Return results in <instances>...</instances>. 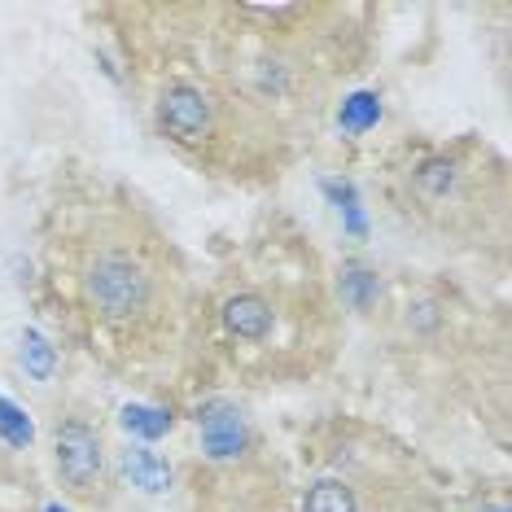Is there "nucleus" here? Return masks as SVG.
Listing matches in <instances>:
<instances>
[{
	"label": "nucleus",
	"mask_w": 512,
	"mask_h": 512,
	"mask_svg": "<svg viewBox=\"0 0 512 512\" xmlns=\"http://www.w3.org/2000/svg\"><path fill=\"white\" fill-rule=\"evenodd\" d=\"M53 364H57L53 346L44 342V337H40L36 329L22 333V368H27L36 381H49V377H53Z\"/></svg>",
	"instance_id": "f8f14e48"
},
{
	"label": "nucleus",
	"mask_w": 512,
	"mask_h": 512,
	"mask_svg": "<svg viewBox=\"0 0 512 512\" xmlns=\"http://www.w3.org/2000/svg\"><path fill=\"white\" fill-rule=\"evenodd\" d=\"M337 123H342V132H368V127L381 123V97L377 92H355L351 101H342V114H337Z\"/></svg>",
	"instance_id": "9d476101"
},
{
	"label": "nucleus",
	"mask_w": 512,
	"mask_h": 512,
	"mask_svg": "<svg viewBox=\"0 0 512 512\" xmlns=\"http://www.w3.org/2000/svg\"><path fill=\"white\" fill-rule=\"evenodd\" d=\"M477 512H512V508H508V504H499V499H495V504H482Z\"/></svg>",
	"instance_id": "dca6fc26"
},
{
	"label": "nucleus",
	"mask_w": 512,
	"mask_h": 512,
	"mask_svg": "<svg viewBox=\"0 0 512 512\" xmlns=\"http://www.w3.org/2000/svg\"><path fill=\"white\" fill-rule=\"evenodd\" d=\"M53 456H57V473H62L66 491L75 495H92L106 477V447L101 434L84 421H62L53 438Z\"/></svg>",
	"instance_id": "f03ea898"
},
{
	"label": "nucleus",
	"mask_w": 512,
	"mask_h": 512,
	"mask_svg": "<svg viewBox=\"0 0 512 512\" xmlns=\"http://www.w3.org/2000/svg\"><path fill=\"white\" fill-rule=\"evenodd\" d=\"M119 469L123 477L136 486V491H145V495H162V491H171V464L158 456V451H149V447H127L119 451Z\"/></svg>",
	"instance_id": "39448f33"
},
{
	"label": "nucleus",
	"mask_w": 512,
	"mask_h": 512,
	"mask_svg": "<svg viewBox=\"0 0 512 512\" xmlns=\"http://www.w3.org/2000/svg\"><path fill=\"white\" fill-rule=\"evenodd\" d=\"M0 438H5L9 447H31V438H36V429L22 416V407H14L9 399H0Z\"/></svg>",
	"instance_id": "ddd939ff"
},
{
	"label": "nucleus",
	"mask_w": 512,
	"mask_h": 512,
	"mask_svg": "<svg viewBox=\"0 0 512 512\" xmlns=\"http://www.w3.org/2000/svg\"><path fill=\"white\" fill-rule=\"evenodd\" d=\"M211 97L193 84H171L158 97V127L180 145H202L211 136Z\"/></svg>",
	"instance_id": "7ed1b4c3"
},
{
	"label": "nucleus",
	"mask_w": 512,
	"mask_h": 512,
	"mask_svg": "<svg viewBox=\"0 0 512 512\" xmlns=\"http://www.w3.org/2000/svg\"><path fill=\"white\" fill-rule=\"evenodd\" d=\"M119 421L127 434H141V438H162L171 429V416L162 407H145V403H127Z\"/></svg>",
	"instance_id": "9b49d317"
},
{
	"label": "nucleus",
	"mask_w": 512,
	"mask_h": 512,
	"mask_svg": "<svg viewBox=\"0 0 512 512\" xmlns=\"http://www.w3.org/2000/svg\"><path fill=\"white\" fill-rule=\"evenodd\" d=\"M302 512H359V499L346 482L337 477H320L302 491Z\"/></svg>",
	"instance_id": "0eeeda50"
},
{
	"label": "nucleus",
	"mask_w": 512,
	"mask_h": 512,
	"mask_svg": "<svg viewBox=\"0 0 512 512\" xmlns=\"http://www.w3.org/2000/svg\"><path fill=\"white\" fill-rule=\"evenodd\" d=\"M272 307L259 298V294H237V298H228L224 302V324H228V333H237V337H246V342H263L267 333H272Z\"/></svg>",
	"instance_id": "423d86ee"
},
{
	"label": "nucleus",
	"mask_w": 512,
	"mask_h": 512,
	"mask_svg": "<svg viewBox=\"0 0 512 512\" xmlns=\"http://www.w3.org/2000/svg\"><path fill=\"white\" fill-rule=\"evenodd\" d=\"M246 14H259V18H294L298 5H246Z\"/></svg>",
	"instance_id": "2eb2a0df"
},
{
	"label": "nucleus",
	"mask_w": 512,
	"mask_h": 512,
	"mask_svg": "<svg viewBox=\"0 0 512 512\" xmlns=\"http://www.w3.org/2000/svg\"><path fill=\"white\" fill-rule=\"evenodd\" d=\"M407 320H412L416 329H434V324H438V307H434V302H416Z\"/></svg>",
	"instance_id": "4468645a"
},
{
	"label": "nucleus",
	"mask_w": 512,
	"mask_h": 512,
	"mask_svg": "<svg viewBox=\"0 0 512 512\" xmlns=\"http://www.w3.org/2000/svg\"><path fill=\"white\" fill-rule=\"evenodd\" d=\"M197 429H202V451L219 464L246 456V447H250L246 416H241V407L228 403V399H211V403L197 407Z\"/></svg>",
	"instance_id": "20e7f679"
},
{
	"label": "nucleus",
	"mask_w": 512,
	"mask_h": 512,
	"mask_svg": "<svg viewBox=\"0 0 512 512\" xmlns=\"http://www.w3.org/2000/svg\"><path fill=\"white\" fill-rule=\"evenodd\" d=\"M49 512H62V508H57V504H53V508H49Z\"/></svg>",
	"instance_id": "f3484780"
},
{
	"label": "nucleus",
	"mask_w": 512,
	"mask_h": 512,
	"mask_svg": "<svg viewBox=\"0 0 512 512\" xmlns=\"http://www.w3.org/2000/svg\"><path fill=\"white\" fill-rule=\"evenodd\" d=\"M88 298L101 311V320L127 324L149 307V276L136 259H127L119 250L97 254L88 267Z\"/></svg>",
	"instance_id": "f257e3e1"
},
{
	"label": "nucleus",
	"mask_w": 512,
	"mask_h": 512,
	"mask_svg": "<svg viewBox=\"0 0 512 512\" xmlns=\"http://www.w3.org/2000/svg\"><path fill=\"white\" fill-rule=\"evenodd\" d=\"M342 298L351 302L355 311H368L372 302L381 298V281H377V272L364 263H346L342 267Z\"/></svg>",
	"instance_id": "1a4fd4ad"
},
{
	"label": "nucleus",
	"mask_w": 512,
	"mask_h": 512,
	"mask_svg": "<svg viewBox=\"0 0 512 512\" xmlns=\"http://www.w3.org/2000/svg\"><path fill=\"white\" fill-rule=\"evenodd\" d=\"M460 184V171L451 158H425L421 167H416V189H421V197H429V202H442L447 193H456Z\"/></svg>",
	"instance_id": "6e6552de"
}]
</instances>
